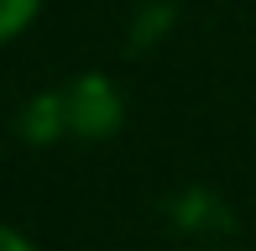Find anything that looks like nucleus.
Wrapping results in <instances>:
<instances>
[{
	"instance_id": "obj_2",
	"label": "nucleus",
	"mask_w": 256,
	"mask_h": 251,
	"mask_svg": "<svg viewBox=\"0 0 256 251\" xmlns=\"http://www.w3.org/2000/svg\"><path fill=\"white\" fill-rule=\"evenodd\" d=\"M0 251H37V241H32L21 225H10V220H0Z\"/></svg>"
},
{
	"instance_id": "obj_1",
	"label": "nucleus",
	"mask_w": 256,
	"mask_h": 251,
	"mask_svg": "<svg viewBox=\"0 0 256 251\" xmlns=\"http://www.w3.org/2000/svg\"><path fill=\"white\" fill-rule=\"evenodd\" d=\"M42 6H48V0H0V48L16 42L21 32L42 16Z\"/></svg>"
}]
</instances>
